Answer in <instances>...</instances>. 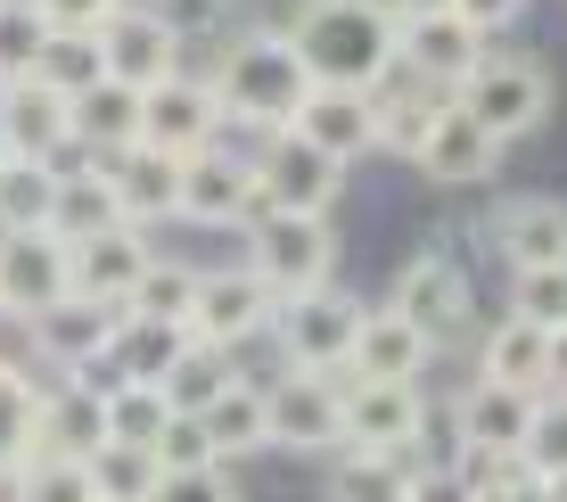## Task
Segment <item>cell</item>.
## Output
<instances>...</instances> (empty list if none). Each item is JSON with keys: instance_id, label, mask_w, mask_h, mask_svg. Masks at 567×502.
Here are the masks:
<instances>
[{"instance_id": "1", "label": "cell", "mask_w": 567, "mask_h": 502, "mask_svg": "<svg viewBox=\"0 0 567 502\" xmlns=\"http://www.w3.org/2000/svg\"><path fill=\"white\" fill-rule=\"evenodd\" d=\"M288 50L305 58L312 83L329 91H379L395 74V50H403V9L395 0H297L288 17Z\"/></svg>"}, {"instance_id": "2", "label": "cell", "mask_w": 567, "mask_h": 502, "mask_svg": "<svg viewBox=\"0 0 567 502\" xmlns=\"http://www.w3.org/2000/svg\"><path fill=\"white\" fill-rule=\"evenodd\" d=\"M214 100H223V115H239V124L256 132H280L288 115H297V100L312 91L305 58L288 50V33H239L223 58H214Z\"/></svg>"}, {"instance_id": "3", "label": "cell", "mask_w": 567, "mask_h": 502, "mask_svg": "<svg viewBox=\"0 0 567 502\" xmlns=\"http://www.w3.org/2000/svg\"><path fill=\"white\" fill-rule=\"evenodd\" d=\"M271 330H280V346H288V371H329L338 379L346 362H354L362 297H346L338 280H321V288H305V297H280Z\"/></svg>"}, {"instance_id": "4", "label": "cell", "mask_w": 567, "mask_h": 502, "mask_svg": "<svg viewBox=\"0 0 567 502\" xmlns=\"http://www.w3.org/2000/svg\"><path fill=\"white\" fill-rule=\"evenodd\" d=\"M91 33H100L107 83L156 91V83H173V74H182V25H173L165 9H148V0H115Z\"/></svg>"}, {"instance_id": "5", "label": "cell", "mask_w": 567, "mask_h": 502, "mask_svg": "<svg viewBox=\"0 0 567 502\" xmlns=\"http://www.w3.org/2000/svg\"><path fill=\"white\" fill-rule=\"evenodd\" d=\"M256 273L271 280V297H305L338 273V230L329 215H288V206H264L256 223Z\"/></svg>"}, {"instance_id": "6", "label": "cell", "mask_w": 567, "mask_h": 502, "mask_svg": "<svg viewBox=\"0 0 567 502\" xmlns=\"http://www.w3.org/2000/svg\"><path fill=\"white\" fill-rule=\"evenodd\" d=\"M453 100L477 115L494 141H526V132L551 115V74H543V58H477V74H468Z\"/></svg>"}, {"instance_id": "7", "label": "cell", "mask_w": 567, "mask_h": 502, "mask_svg": "<svg viewBox=\"0 0 567 502\" xmlns=\"http://www.w3.org/2000/svg\"><path fill=\"white\" fill-rule=\"evenodd\" d=\"M74 297V247L58 230H0V314L33 321Z\"/></svg>"}, {"instance_id": "8", "label": "cell", "mask_w": 567, "mask_h": 502, "mask_svg": "<svg viewBox=\"0 0 567 502\" xmlns=\"http://www.w3.org/2000/svg\"><path fill=\"white\" fill-rule=\"evenodd\" d=\"M0 132H9V157H42V165H58V173L91 165L83 141H74V100H58V91L33 83V74L0 83Z\"/></svg>"}, {"instance_id": "9", "label": "cell", "mask_w": 567, "mask_h": 502, "mask_svg": "<svg viewBox=\"0 0 567 502\" xmlns=\"http://www.w3.org/2000/svg\"><path fill=\"white\" fill-rule=\"evenodd\" d=\"M264 403H271V445H288V453L346 445V388L329 371H280L264 388Z\"/></svg>"}, {"instance_id": "10", "label": "cell", "mask_w": 567, "mask_h": 502, "mask_svg": "<svg viewBox=\"0 0 567 502\" xmlns=\"http://www.w3.org/2000/svg\"><path fill=\"white\" fill-rule=\"evenodd\" d=\"M427 396L420 379H346V445L354 453H412Z\"/></svg>"}, {"instance_id": "11", "label": "cell", "mask_w": 567, "mask_h": 502, "mask_svg": "<svg viewBox=\"0 0 567 502\" xmlns=\"http://www.w3.org/2000/svg\"><path fill=\"white\" fill-rule=\"evenodd\" d=\"M256 189L271 206H288V215H329L346 189V165L321 157L312 141H297V132H264V157H256Z\"/></svg>"}, {"instance_id": "12", "label": "cell", "mask_w": 567, "mask_h": 502, "mask_svg": "<svg viewBox=\"0 0 567 502\" xmlns=\"http://www.w3.org/2000/svg\"><path fill=\"white\" fill-rule=\"evenodd\" d=\"M271 314H280V297H271V280L256 264H239V273H198V305H189V338H214L239 355L256 330H271Z\"/></svg>"}, {"instance_id": "13", "label": "cell", "mask_w": 567, "mask_h": 502, "mask_svg": "<svg viewBox=\"0 0 567 502\" xmlns=\"http://www.w3.org/2000/svg\"><path fill=\"white\" fill-rule=\"evenodd\" d=\"M264 189H256V165L230 157V148H198L182 157V223H206V230H230V223H256L264 215Z\"/></svg>"}, {"instance_id": "14", "label": "cell", "mask_w": 567, "mask_h": 502, "mask_svg": "<svg viewBox=\"0 0 567 502\" xmlns=\"http://www.w3.org/2000/svg\"><path fill=\"white\" fill-rule=\"evenodd\" d=\"M386 305H395L427 346H453L468 330V273L453 256H412L395 273V288H386Z\"/></svg>"}, {"instance_id": "15", "label": "cell", "mask_w": 567, "mask_h": 502, "mask_svg": "<svg viewBox=\"0 0 567 502\" xmlns=\"http://www.w3.org/2000/svg\"><path fill=\"white\" fill-rule=\"evenodd\" d=\"M100 445H107V388H91V379L42 388V403H33V445H25V461H91Z\"/></svg>"}, {"instance_id": "16", "label": "cell", "mask_w": 567, "mask_h": 502, "mask_svg": "<svg viewBox=\"0 0 567 502\" xmlns=\"http://www.w3.org/2000/svg\"><path fill=\"white\" fill-rule=\"evenodd\" d=\"M214 132H223V100H214V83H198V74H173V83L141 91V141L148 148L198 157V148H214Z\"/></svg>"}, {"instance_id": "17", "label": "cell", "mask_w": 567, "mask_h": 502, "mask_svg": "<svg viewBox=\"0 0 567 502\" xmlns=\"http://www.w3.org/2000/svg\"><path fill=\"white\" fill-rule=\"evenodd\" d=\"M280 132H297V141H312L321 157L354 165V157L379 148V107H370V91H329V83H312Z\"/></svg>"}, {"instance_id": "18", "label": "cell", "mask_w": 567, "mask_h": 502, "mask_svg": "<svg viewBox=\"0 0 567 502\" xmlns=\"http://www.w3.org/2000/svg\"><path fill=\"white\" fill-rule=\"evenodd\" d=\"M502 157V141L477 124L461 100H444L436 115H427V132H420V148H412V165L427 173V182H444V189H468V182H485Z\"/></svg>"}, {"instance_id": "19", "label": "cell", "mask_w": 567, "mask_h": 502, "mask_svg": "<svg viewBox=\"0 0 567 502\" xmlns=\"http://www.w3.org/2000/svg\"><path fill=\"white\" fill-rule=\"evenodd\" d=\"M477 58H485V33H477V25H461L453 9L403 17V50H395V66H412L420 83H436V91H461L468 74H477Z\"/></svg>"}, {"instance_id": "20", "label": "cell", "mask_w": 567, "mask_h": 502, "mask_svg": "<svg viewBox=\"0 0 567 502\" xmlns=\"http://www.w3.org/2000/svg\"><path fill=\"white\" fill-rule=\"evenodd\" d=\"M107 165V182H115V206H124V223L132 230H148V223H173L182 215V157H165V148H124V157H100Z\"/></svg>"}, {"instance_id": "21", "label": "cell", "mask_w": 567, "mask_h": 502, "mask_svg": "<svg viewBox=\"0 0 567 502\" xmlns=\"http://www.w3.org/2000/svg\"><path fill=\"white\" fill-rule=\"evenodd\" d=\"M141 273H148V239L132 223L100 230V239H74V297L115 305V314H124V297L141 288Z\"/></svg>"}, {"instance_id": "22", "label": "cell", "mask_w": 567, "mask_h": 502, "mask_svg": "<svg viewBox=\"0 0 567 502\" xmlns=\"http://www.w3.org/2000/svg\"><path fill=\"white\" fill-rule=\"evenodd\" d=\"M33 346L58 362V371H91V362L107 355V338H115V305H91V297H66V305H50V314H33L25 321Z\"/></svg>"}, {"instance_id": "23", "label": "cell", "mask_w": 567, "mask_h": 502, "mask_svg": "<svg viewBox=\"0 0 567 502\" xmlns=\"http://www.w3.org/2000/svg\"><path fill=\"white\" fill-rule=\"evenodd\" d=\"M427 355H436V346H427L395 305H362V330H354V362H346V379H420Z\"/></svg>"}, {"instance_id": "24", "label": "cell", "mask_w": 567, "mask_h": 502, "mask_svg": "<svg viewBox=\"0 0 567 502\" xmlns=\"http://www.w3.org/2000/svg\"><path fill=\"white\" fill-rule=\"evenodd\" d=\"M453 420H461V453H518L526 445V420H535V396L477 379V388L453 403Z\"/></svg>"}, {"instance_id": "25", "label": "cell", "mask_w": 567, "mask_h": 502, "mask_svg": "<svg viewBox=\"0 0 567 502\" xmlns=\"http://www.w3.org/2000/svg\"><path fill=\"white\" fill-rule=\"evenodd\" d=\"M477 379H494V388H526L543 396V379H551V330H535V321H494L477 346Z\"/></svg>"}, {"instance_id": "26", "label": "cell", "mask_w": 567, "mask_h": 502, "mask_svg": "<svg viewBox=\"0 0 567 502\" xmlns=\"http://www.w3.org/2000/svg\"><path fill=\"white\" fill-rule=\"evenodd\" d=\"M494 247L511 256V273H526V264H567V206L559 198H511L494 215Z\"/></svg>"}, {"instance_id": "27", "label": "cell", "mask_w": 567, "mask_h": 502, "mask_svg": "<svg viewBox=\"0 0 567 502\" xmlns=\"http://www.w3.org/2000/svg\"><path fill=\"white\" fill-rule=\"evenodd\" d=\"M74 141H83V157H124V148H141V91L132 83H91L83 100H74Z\"/></svg>"}, {"instance_id": "28", "label": "cell", "mask_w": 567, "mask_h": 502, "mask_svg": "<svg viewBox=\"0 0 567 502\" xmlns=\"http://www.w3.org/2000/svg\"><path fill=\"white\" fill-rule=\"evenodd\" d=\"M198 420H206L214 461H239V453H264V445H271V403H264L256 379H230V388L214 396Z\"/></svg>"}, {"instance_id": "29", "label": "cell", "mask_w": 567, "mask_h": 502, "mask_svg": "<svg viewBox=\"0 0 567 502\" xmlns=\"http://www.w3.org/2000/svg\"><path fill=\"white\" fill-rule=\"evenodd\" d=\"M124 223V206H115V182H107V165H74V173H58V206H50V230L58 239H100V230Z\"/></svg>"}, {"instance_id": "30", "label": "cell", "mask_w": 567, "mask_h": 502, "mask_svg": "<svg viewBox=\"0 0 567 502\" xmlns=\"http://www.w3.org/2000/svg\"><path fill=\"white\" fill-rule=\"evenodd\" d=\"M230 379H239V362H230V346H214V338H189L182 355H173V371L156 379V388H165V403H173V412H189V420H198L206 403H214V396L230 388Z\"/></svg>"}, {"instance_id": "31", "label": "cell", "mask_w": 567, "mask_h": 502, "mask_svg": "<svg viewBox=\"0 0 567 502\" xmlns=\"http://www.w3.org/2000/svg\"><path fill=\"white\" fill-rule=\"evenodd\" d=\"M50 206H58V165L42 157L0 165V230H50Z\"/></svg>"}, {"instance_id": "32", "label": "cell", "mask_w": 567, "mask_h": 502, "mask_svg": "<svg viewBox=\"0 0 567 502\" xmlns=\"http://www.w3.org/2000/svg\"><path fill=\"white\" fill-rule=\"evenodd\" d=\"M420 461L412 453H338V478H329V502H403Z\"/></svg>"}, {"instance_id": "33", "label": "cell", "mask_w": 567, "mask_h": 502, "mask_svg": "<svg viewBox=\"0 0 567 502\" xmlns=\"http://www.w3.org/2000/svg\"><path fill=\"white\" fill-rule=\"evenodd\" d=\"M33 83H50L58 100H83L91 83H107L100 33H50V42H42V58H33Z\"/></svg>"}, {"instance_id": "34", "label": "cell", "mask_w": 567, "mask_h": 502, "mask_svg": "<svg viewBox=\"0 0 567 502\" xmlns=\"http://www.w3.org/2000/svg\"><path fill=\"white\" fill-rule=\"evenodd\" d=\"M189 305H198V273H189V264L148 256L141 288L124 297V314H148V321H173V330H189Z\"/></svg>"}, {"instance_id": "35", "label": "cell", "mask_w": 567, "mask_h": 502, "mask_svg": "<svg viewBox=\"0 0 567 502\" xmlns=\"http://www.w3.org/2000/svg\"><path fill=\"white\" fill-rule=\"evenodd\" d=\"M165 420H173V403H165V388H107V445H141V453H156V437H165Z\"/></svg>"}, {"instance_id": "36", "label": "cell", "mask_w": 567, "mask_h": 502, "mask_svg": "<svg viewBox=\"0 0 567 502\" xmlns=\"http://www.w3.org/2000/svg\"><path fill=\"white\" fill-rule=\"evenodd\" d=\"M156 478H165V461L141 453V445H100L91 453V494L100 502H148Z\"/></svg>"}, {"instance_id": "37", "label": "cell", "mask_w": 567, "mask_h": 502, "mask_svg": "<svg viewBox=\"0 0 567 502\" xmlns=\"http://www.w3.org/2000/svg\"><path fill=\"white\" fill-rule=\"evenodd\" d=\"M511 314L535 330H567V264H526L511 273Z\"/></svg>"}, {"instance_id": "38", "label": "cell", "mask_w": 567, "mask_h": 502, "mask_svg": "<svg viewBox=\"0 0 567 502\" xmlns=\"http://www.w3.org/2000/svg\"><path fill=\"white\" fill-rule=\"evenodd\" d=\"M33 403H42V388H33L25 371H9V362H0V478L25 470V445H33Z\"/></svg>"}, {"instance_id": "39", "label": "cell", "mask_w": 567, "mask_h": 502, "mask_svg": "<svg viewBox=\"0 0 567 502\" xmlns=\"http://www.w3.org/2000/svg\"><path fill=\"white\" fill-rule=\"evenodd\" d=\"M518 461H526V478H559L567 470V396H551V388L535 396V420H526Z\"/></svg>"}, {"instance_id": "40", "label": "cell", "mask_w": 567, "mask_h": 502, "mask_svg": "<svg viewBox=\"0 0 567 502\" xmlns=\"http://www.w3.org/2000/svg\"><path fill=\"white\" fill-rule=\"evenodd\" d=\"M42 42H50V25H42V9L33 0H0V74H33V58H42Z\"/></svg>"}, {"instance_id": "41", "label": "cell", "mask_w": 567, "mask_h": 502, "mask_svg": "<svg viewBox=\"0 0 567 502\" xmlns=\"http://www.w3.org/2000/svg\"><path fill=\"white\" fill-rule=\"evenodd\" d=\"M17 502H100L91 494V461H25L17 470Z\"/></svg>"}, {"instance_id": "42", "label": "cell", "mask_w": 567, "mask_h": 502, "mask_svg": "<svg viewBox=\"0 0 567 502\" xmlns=\"http://www.w3.org/2000/svg\"><path fill=\"white\" fill-rule=\"evenodd\" d=\"M148 502H239V486H230L223 461H198V470H165Z\"/></svg>"}, {"instance_id": "43", "label": "cell", "mask_w": 567, "mask_h": 502, "mask_svg": "<svg viewBox=\"0 0 567 502\" xmlns=\"http://www.w3.org/2000/svg\"><path fill=\"white\" fill-rule=\"evenodd\" d=\"M156 461H165V470H198V461H214V445H206V420L173 412V420H165V437H156Z\"/></svg>"}, {"instance_id": "44", "label": "cell", "mask_w": 567, "mask_h": 502, "mask_svg": "<svg viewBox=\"0 0 567 502\" xmlns=\"http://www.w3.org/2000/svg\"><path fill=\"white\" fill-rule=\"evenodd\" d=\"M33 9H42V25H50V33H91V25H100V17L115 9V0H33Z\"/></svg>"}, {"instance_id": "45", "label": "cell", "mask_w": 567, "mask_h": 502, "mask_svg": "<svg viewBox=\"0 0 567 502\" xmlns=\"http://www.w3.org/2000/svg\"><path fill=\"white\" fill-rule=\"evenodd\" d=\"M403 502H477V494H468V478H461V470H412Z\"/></svg>"}, {"instance_id": "46", "label": "cell", "mask_w": 567, "mask_h": 502, "mask_svg": "<svg viewBox=\"0 0 567 502\" xmlns=\"http://www.w3.org/2000/svg\"><path fill=\"white\" fill-rule=\"evenodd\" d=\"M518 9H526V0H453V17H461V25H477V33H502Z\"/></svg>"}, {"instance_id": "47", "label": "cell", "mask_w": 567, "mask_h": 502, "mask_svg": "<svg viewBox=\"0 0 567 502\" xmlns=\"http://www.w3.org/2000/svg\"><path fill=\"white\" fill-rule=\"evenodd\" d=\"M477 502H551V494H543V478H518V486H494V494H477Z\"/></svg>"}, {"instance_id": "48", "label": "cell", "mask_w": 567, "mask_h": 502, "mask_svg": "<svg viewBox=\"0 0 567 502\" xmlns=\"http://www.w3.org/2000/svg\"><path fill=\"white\" fill-rule=\"evenodd\" d=\"M551 396H567V330H551V379H543Z\"/></svg>"}, {"instance_id": "49", "label": "cell", "mask_w": 567, "mask_h": 502, "mask_svg": "<svg viewBox=\"0 0 567 502\" xmlns=\"http://www.w3.org/2000/svg\"><path fill=\"white\" fill-rule=\"evenodd\" d=\"M403 17H427V9H453V0H395Z\"/></svg>"}, {"instance_id": "50", "label": "cell", "mask_w": 567, "mask_h": 502, "mask_svg": "<svg viewBox=\"0 0 567 502\" xmlns=\"http://www.w3.org/2000/svg\"><path fill=\"white\" fill-rule=\"evenodd\" d=\"M543 494H551V502H567V470H559V478H543Z\"/></svg>"}, {"instance_id": "51", "label": "cell", "mask_w": 567, "mask_h": 502, "mask_svg": "<svg viewBox=\"0 0 567 502\" xmlns=\"http://www.w3.org/2000/svg\"><path fill=\"white\" fill-rule=\"evenodd\" d=\"M0 165H9V132H0Z\"/></svg>"}, {"instance_id": "52", "label": "cell", "mask_w": 567, "mask_h": 502, "mask_svg": "<svg viewBox=\"0 0 567 502\" xmlns=\"http://www.w3.org/2000/svg\"><path fill=\"white\" fill-rule=\"evenodd\" d=\"M0 83H9V74H0Z\"/></svg>"}]
</instances>
